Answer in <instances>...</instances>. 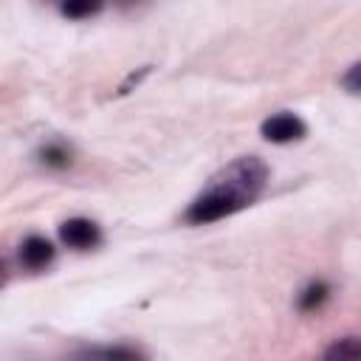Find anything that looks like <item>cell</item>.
<instances>
[{
	"mask_svg": "<svg viewBox=\"0 0 361 361\" xmlns=\"http://www.w3.org/2000/svg\"><path fill=\"white\" fill-rule=\"evenodd\" d=\"M85 361H147V355L133 344H107L87 350Z\"/></svg>",
	"mask_w": 361,
	"mask_h": 361,
	"instance_id": "cell-5",
	"label": "cell"
},
{
	"mask_svg": "<svg viewBox=\"0 0 361 361\" xmlns=\"http://www.w3.org/2000/svg\"><path fill=\"white\" fill-rule=\"evenodd\" d=\"M149 71H152L149 65H144V68L133 71V73H130V76H127V79H124V82L118 85V96H127V93H130L133 87H138V85L144 82V76H149Z\"/></svg>",
	"mask_w": 361,
	"mask_h": 361,
	"instance_id": "cell-11",
	"label": "cell"
},
{
	"mask_svg": "<svg viewBox=\"0 0 361 361\" xmlns=\"http://www.w3.org/2000/svg\"><path fill=\"white\" fill-rule=\"evenodd\" d=\"M259 135L271 144H293L307 135V124L296 113H274L259 124Z\"/></svg>",
	"mask_w": 361,
	"mask_h": 361,
	"instance_id": "cell-2",
	"label": "cell"
},
{
	"mask_svg": "<svg viewBox=\"0 0 361 361\" xmlns=\"http://www.w3.org/2000/svg\"><path fill=\"white\" fill-rule=\"evenodd\" d=\"M37 161H39L42 166H48V169H65V166H71L73 152H71V147L62 144V141H48V144H42V147L37 149Z\"/></svg>",
	"mask_w": 361,
	"mask_h": 361,
	"instance_id": "cell-6",
	"label": "cell"
},
{
	"mask_svg": "<svg viewBox=\"0 0 361 361\" xmlns=\"http://www.w3.org/2000/svg\"><path fill=\"white\" fill-rule=\"evenodd\" d=\"M54 254H56L54 243H51L48 237H39V234L25 237L23 245H20V262H23V268H28V271H42V268H48V265L54 262Z\"/></svg>",
	"mask_w": 361,
	"mask_h": 361,
	"instance_id": "cell-4",
	"label": "cell"
},
{
	"mask_svg": "<svg viewBox=\"0 0 361 361\" xmlns=\"http://www.w3.org/2000/svg\"><path fill=\"white\" fill-rule=\"evenodd\" d=\"M59 240L73 251H90L102 243V228L90 217H71L59 226Z\"/></svg>",
	"mask_w": 361,
	"mask_h": 361,
	"instance_id": "cell-3",
	"label": "cell"
},
{
	"mask_svg": "<svg viewBox=\"0 0 361 361\" xmlns=\"http://www.w3.org/2000/svg\"><path fill=\"white\" fill-rule=\"evenodd\" d=\"M322 361H361V341L358 336H341L327 344Z\"/></svg>",
	"mask_w": 361,
	"mask_h": 361,
	"instance_id": "cell-7",
	"label": "cell"
},
{
	"mask_svg": "<svg viewBox=\"0 0 361 361\" xmlns=\"http://www.w3.org/2000/svg\"><path fill=\"white\" fill-rule=\"evenodd\" d=\"M6 282H8V265H6L3 259H0V288H3Z\"/></svg>",
	"mask_w": 361,
	"mask_h": 361,
	"instance_id": "cell-12",
	"label": "cell"
},
{
	"mask_svg": "<svg viewBox=\"0 0 361 361\" xmlns=\"http://www.w3.org/2000/svg\"><path fill=\"white\" fill-rule=\"evenodd\" d=\"M327 296H330V285H327V282H322V279L307 282V285L299 290V296H296V307H299L302 313L319 310V307L327 302Z\"/></svg>",
	"mask_w": 361,
	"mask_h": 361,
	"instance_id": "cell-8",
	"label": "cell"
},
{
	"mask_svg": "<svg viewBox=\"0 0 361 361\" xmlns=\"http://www.w3.org/2000/svg\"><path fill=\"white\" fill-rule=\"evenodd\" d=\"M341 85H344V90H347L350 96H358V93H361V65H358V62L350 65V71L341 76Z\"/></svg>",
	"mask_w": 361,
	"mask_h": 361,
	"instance_id": "cell-10",
	"label": "cell"
},
{
	"mask_svg": "<svg viewBox=\"0 0 361 361\" xmlns=\"http://www.w3.org/2000/svg\"><path fill=\"white\" fill-rule=\"evenodd\" d=\"M102 11V3H90V0H73V3H62L59 14H65L68 20H85Z\"/></svg>",
	"mask_w": 361,
	"mask_h": 361,
	"instance_id": "cell-9",
	"label": "cell"
},
{
	"mask_svg": "<svg viewBox=\"0 0 361 361\" xmlns=\"http://www.w3.org/2000/svg\"><path fill=\"white\" fill-rule=\"evenodd\" d=\"M268 183V164L259 155H240L217 169L209 183L186 206L183 220L189 226H209L251 206Z\"/></svg>",
	"mask_w": 361,
	"mask_h": 361,
	"instance_id": "cell-1",
	"label": "cell"
}]
</instances>
